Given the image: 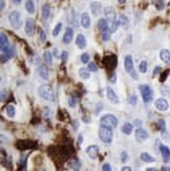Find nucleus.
<instances>
[{
    "mask_svg": "<svg viewBox=\"0 0 170 171\" xmlns=\"http://www.w3.org/2000/svg\"><path fill=\"white\" fill-rule=\"evenodd\" d=\"M111 128L104 125H100L99 127V138L103 143L105 144H110L113 142V133Z\"/></svg>",
    "mask_w": 170,
    "mask_h": 171,
    "instance_id": "f257e3e1",
    "label": "nucleus"
},
{
    "mask_svg": "<svg viewBox=\"0 0 170 171\" xmlns=\"http://www.w3.org/2000/svg\"><path fill=\"white\" fill-rule=\"evenodd\" d=\"M102 63H103L105 68L107 69V72H113L115 69V67H117V65H118V57L115 55H113V54L107 55L103 58Z\"/></svg>",
    "mask_w": 170,
    "mask_h": 171,
    "instance_id": "f03ea898",
    "label": "nucleus"
},
{
    "mask_svg": "<svg viewBox=\"0 0 170 171\" xmlns=\"http://www.w3.org/2000/svg\"><path fill=\"white\" fill-rule=\"evenodd\" d=\"M38 94H39V96L43 100H45V101H50V102H53L54 99H55L54 90H53L52 87H50V85H47V84H43V85H41L39 87Z\"/></svg>",
    "mask_w": 170,
    "mask_h": 171,
    "instance_id": "7ed1b4c3",
    "label": "nucleus"
},
{
    "mask_svg": "<svg viewBox=\"0 0 170 171\" xmlns=\"http://www.w3.org/2000/svg\"><path fill=\"white\" fill-rule=\"evenodd\" d=\"M100 124L109 127L111 129H115L119 125V120L117 119V117H115L113 114L107 113V114H104V116L101 117V119H100Z\"/></svg>",
    "mask_w": 170,
    "mask_h": 171,
    "instance_id": "20e7f679",
    "label": "nucleus"
},
{
    "mask_svg": "<svg viewBox=\"0 0 170 171\" xmlns=\"http://www.w3.org/2000/svg\"><path fill=\"white\" fill-rule=\"evenodd\" d=\"M15 147L18 150H30V149H36L38 147V144L33 140H18L15 143Z\"/></svg>",
    "mask_w": 170,
    "mask_h": 171,
    "instance_id": "39448f33",
    "label": "nucleus"
},
{
    "mask_svg": "<svg viewBox=\"0 0 170 171\" xmlns=\"http://www.w3.org/2000/svg\"><path fill=\"white\" fill-rule=\"evenodd\" d=\"M139 89L141 91V96L144 101V103H150L153 99V91L149 85L146 84H141L139 85Z\"/></svg>",
    "mask_w": 170,
    "mask_h": 171,
    "instance_id": "423d86ee",
    "label": "nucleus"
},
{
    "mask_svg": "<svg viewBox=\"0 0 170 171\" xmlns=\"http://www.w3.org/2000/svg\"><path fill=\"white\" fill-rule=\"evenodd\" d=\"M124 67L132 79H135V80L139 79V76H138L137 72L135 70V67H133V60H132V57L130 55H127L124 59Z\"/></svg>",
    "mask_w": 170,
    "mask_h": 171,
    "instance_id": "0eeeda50",
    "label": "nucleus"
},
{
    "mask_svg": "<svg viewBox=\"0 0 170 171\" xmlns=\"http://www.w3.org/2000/svg\"><path fill=\"white\" fill-rule=\"evenodd\" d=\"M8 20H10V23H11L12 26H13L15 30L20 28L22 22H21V15H20V13L18 11L11 12V14L8 16Z\"/></svg>",
    "mask_w": 170,
    "mask_h": 171,
    "instance_id": "6e6552de",
    "label": "nucleus"
},
{
    "mask_svg": "<svg viewBox=\"0 0 170 171\" xmlns=\"http://www.w3.org/2000/svg\"><path fill=\"white\" fill-rule=\"evenodd\" d=\"M135 140L139 143H143V142H145L146 140L149 139V133L145 129L141 128V127H138L137 129H135Z\"/></svg>",
    "mask_w": 170,
    "mask_h": 171,
    "instance_id": "1a4fd4ad",
    "label": "nucleus"
},
{
    "mask_svg": "<svg viewBox=\"0 0 170 171\" xmlns=\"http://www.w3.org/2000/svg\"><path fill=\"white\" fill-rule=\"evenodd\" d=\"M154 106H155V108L158 110L166 111L168 108H169V103H168L167 100L164 99V98H160V99H158L155 102H154Z\"/></svg>",
    "mask_w": 170,
    "mask_h": 171,
    "instance_id": "9d476101",
    "label": "nucleus"
},
{
    "mask_svg": "<svg viewBox=\"0 0 170 171\" xmlns=\"http://www.w3.org/2000/svg\"><path fill=\"white\" fill-rule=\"evenodd\" d=\"M104 14L106 16V19L109 21L110 23L117 21V13H115V8L111 6H107L104 10Z\"/></svg>",
    "mask_w": 170,
    "mask_h": 171,
    "instance_id": "9b49d317",
    "label": "nucleus"
},
{
    "mask_svg": "<svg viewBox=\"0 0 170 171\" xmlns=\"http://www.w3.org/2000/svg\"><path fill=\"white\" fill-rule=\"evenodd\" d=\"M106 94H107V99L109 100L110 103H113V104H118V103L120 102V101H119L118 94H115L111 87H106Z\"/></svg>",
    "mask_w": 170,
    "mask_h": 171,
    "instance_id": "f8f14e48",
    "label": "nucleus"
},
{
    "mask_svg": "<svg viewBox=\"0 0 170 171\" xmlns=\"http://www.w3.org/2000/svg\"><path fill=\"white\" fill-rule=\"evenodd\" d=\"M25 34L28 35V36H33L34 33H35V21L33 19H30L28 18L26 20V22H25Z\"/></svg>",
    "mask_w": 170,
    "mask_h": 171,
    "instance_id": "ddd939ff",
    "label": "nucleus"
},
{
    "mask_svg": "<svg viewBox=\"0 0 170 171\" xmlns=\"http://www.w3.org/2000/svg\"><path fill=\"white\" fill-rule=\"evenodd\" d=\"M86 154L89 157V159L91 160H96L98 154H99V147L96 146V145H91V146H88L86 148Z\"/></svg>",
    "mask_w": 170,
    "mask_h": 171,
    "instance_id": "4468645a",
    "label": "nucleus"
},
{
    "mask_svg": "<svg viewBox=\"0 0 170 171\" xmlns=\"http://www.w3.org/2000/svg\"><path fill=\"white\" fill-rule=\"evenodd\" d=\"M160 152L162 154L163 161L165 163H168L170 162V149L168 146H165V145H160Z\"/></svg>",
    "mask_w": 170,
    "mask_h": 171,
    "instance_id": "2eb2a0df",
    "label": "nucleus"
},
{
    "mask_svg": "<svg viewBox=\"0 0 170 171\" xmlns=\"http://www.w3.org/2000/svg\"><path fill=\"white\" fill-rule=\"evenodd\" d=\"M73 38H74V30H73V28H67L63 36V43L69 44L73 41Z\"/></svg>",
    "mask_w": 170,
    "mask_h": 171,
    "instance_id": "dca6fc26",
    "label": "nucleus"
},
{
    "mask_svg": "<svg viewBox=\"0 0 170 171\" xmlns=\"http://www.w3.org/2000/svg\"><path fill=\"white\" fill-rule=\"evenodd\" d=\"M91 20L88 13H83L81 15V25L84 28H91Z\"/></svg>",
    "mask_w": 170,
    "mask_h": 171,
    "instance_id": "f3484780",
    "label": "nucleus"
},
{
    "mask_svg": "<svg viewBox=\"0 0 170 171\" xmlns=\"http://www.w3.org/2000/svg\"><path fill=\"white\" fill-rule=\"evenodd\" d=\"M109 26H110V22L106 18H101L98 21V28H99L100 32H104V30H109Z\"/></svg>",
    "mask_w": 170,
    "mask_h": 171,
    "instance_id": "a211bd4d",
    "label": "nucleus"
},
{
    "mask_svg": "<svg viewBox=\"0 0 170 171\" xmlns=\"http://www.w3.org/2000/svg\"><path fill=\"white\" fill-rule=\"evenodd\" d=\"M8 46H10V42H8V37L4 33H1L0 34V50H1V52H3Z\"/></svg>",
    "mask_w": 170,
    "mask_h": 171,
    "instance_id": "6ab92c4d",
    "label": "nucleus"
},
{
    "mask_svg": "<svg viewBox=\"0 0 170 171\" xmlns=\"http://www.w3.org/2000/svg\"><path fill=\"white\" fill-rule=\"evenodd\" d=\"M76 44L80 50H84L86 47V39H85L84 35H82V34L78 35L77 38H76Z\"/></svg>",
    "mask_w": 170,
    "mask_h": 171,
    "instance_id": "aec40b11",
    "label": "nucleus"
},
{
    "mask_svg": "<svg viewBox=\"0 0 170 171\" xmlns=\"http://www.w3.org/2000/svg\"><path fill=\"white\" fill-rule=\"evenodd\" d=\"M91 13H93V15H95V16H98V15H100V14H101V12H102L101 3H99V2H91Z\"/></svg>",
    "mask_w": 170,
    "mask_h": 171,
    "instance_id": "412c9836",
    "label": "nucleus"
},
{
    "mask_svg": "<svg viewBox=\"0 0 170 171\" xmlns=\"http://www.w3.org/2000/svg\"><path fill=\"white\" fill-rule=\"evenodd\" d=\"M160 58L166 64H170V52L168 50H162L160 52Z\"/></svg>",
    "mask_w": 170,
    "mask_h": 171,
    "instance_id": "4be33fe9",
    "label": "nucleus"
},
{
    "mask_svg": "<svg viewBox=\"0 0 170 171\" xmlns=\"http://www.w3.org/2000/svg\"><path fill=\"white\" fill-rule=\"evenodd\" d=\"M38 72L39 74H40V77L43 79V80H47L48 78H50V74H48V69L45 65H40L38 68Z\"/></svg>",
    "mask_w": 170,
    "mask_h": 171,
    "instance_id": "5701e85b",
    "label": "nucleus"
},
{
    "mask_svg": "<svg viewBox=\"0 0 170 171\" xmlns=\"http://www.w3.org/2000/svg\"><path fill=\"white\" fill-rule=\"evenodd\" d=\"M41 14H42V18H43L44 20L48 19V17L50 16V4H47V3L43 4V6L41 8Z\"/></svg>",
    "mask_w": 170,
    "mask_h": 171,
    "instance_id": "b1692460",
    "label": "nucleus"
},
{
    "mask_svg": "<svg viewBox=\"0 0 170 171\" xmlns=\"http://www.w3.org/2000/svg\"><path fill=\"white\" fill-rule=\"evenodd\" d=\"M133 126H135V125L131 124V123H129V122L124 123V125L122 126V132L125 133L126 135L131 134L132 130H133Z\"/></svg>",
    "mask_w": 170,
    "mask_h": 171,
    "instance_id": "393cba45",
    "label": "nucleus"
},
{
    "mask_svg": "<svg viewBox=\"0 0 170 171\" xmlns=\"http://www.w3.org/2000/svg\"><path fill=\"white\" fill-rule=\"evenodd\" d=\"M141 160L143 162H145V163H153V162H155V159L153 157H151L150 154H148L147 152L141 153Z\"/></svg>",
    "mask_w": 170,
    "mask_h": 171,
    "instance_id": "a878e982",
    "label": "nucleus"
},
{
    "mask_svg": "<svg viewBox=\"0 0 170 171\" xmlns=\"http://www.w3.org/2000/svg\"><path fill=\"white\" fill-rule=\"evenodd\" d=\"M68 166L70 168L75 169V170H80L81 169V163L77 159H70V161L68 162Z\"/></svg>",
    "mask_w": 170,
    "mask_h": 171,
    "instance_id": "bb28decb",
    "label": "nucleus"
},
{
    "mask_svg": "<svg viewBox=\"0 0 170 171\" xmlns=\"http://www.w3.org/2000/svg\"><path fill=\"white\" fill-rule=\"evenodd\" d=\"M25 8H26L28 13H30V14H34L35 13V3H34L33 0H28L25 2Z\"/></svg>",
    "mask_w": 170,
    "mask_h": 171,
    "instance_id": "cd10ccee",
    "label": "nucleus"
},
{
    "mask_svg": "<svg viewBox=\"0 0 170 171\" xmlns=\"http://www.w3.org/2000/svg\"><path fill=\"white\" fill-rule=\"evenodd\" d=\"M119 21H120V24L122 25L124 28H128V26H129V19L127 18V16H125V15H121Z\"/></svg>",
    "mask_w": 170,
    "mask_h": 171,
    "instance_id": "c85d7f7f",
    "label": "nucleus"
},
{
    "mask_svg": "<svg viewBox=\"0 0 170 171\" xmlns=\"http://www.w3.org/2000/svg\"><path fill=\"white\" fill-rule=\"evenodd\" d=\"M89 70H88L87 68H80L79 69V76L82 79H84V80H86V79H89V77H91V74H89Z\"/></svg>",
    "mask_w": 170,
    "mask_h": 171,
    "instance_id": "c756f323",
    "label": "nucleus"
},
{
    "mask_svg": "<svg viewBox=\"0 0 170 171\" xmlns=\"http://www.w3.org/2000/svg\"><path fill=\"white\" fill-rule=\"evenodd\" d=\"M6 114L10 118H14L16 114V109H15L14 105H8L6 106Z\"/></svg>",
    "mask_w": 170,
    "mask_h": 171,
    "instance_id": "7c9ffc66",
    "label": "nucleus"
},
{
    "mask_svg": "<svg viewBox=\"0 0 170 171\" xmlns=\"http://www.w3.org/2000/svg\"><path fill=\"white\" fill-rule=\"evenodd\" d=\"M111 35H113V33L110 32V30H104V32H101V37H102V40L103 41H109L110 38H111Z\"/></svg>",
    "mask_w": 170,
    "mask_h": 171,
    "instance_id": "2f4dec72",
    "label": "nucleus"
},
{
    "mask_svg": "<svg viewBox=\"0 0 170 171\" xmlns=\"http://www.w3.org/2000/svg\"><path fill=\"white\" fill-rule=\"evenodd\" d=\"M43 60L46 62L47 64H52L53 63V56H52V52L46 50V52H44L43 54Z\"/></svg>",
    "mask_w": 170,
    "mask_h": 171,
    "instance_id": "473e14b6",
    "label": "nucleus"
},
{
    "mask_svg": "<svg viewBox=\"0 0 170 171\" xmlns=\"http://www.w3.org/2000/svg\"><path fill=\"white\" fill-rule=\"evenodd\" d=\"M77 103H78L77 96H75V94H71L70 97L68 98V105L70 106V107H76Z\"/></svg>",
    "mask_w": 170,
    "mask_h": 171,
    "instance_id": "72a5a7b5",
    "label": "nucleus"
},
{
    "mask_svg": "<svg viewBox=\"0 0 170 171\" xmlns=\"http://www.w3.org/2000/svg\"><path fill=\"white\" fill-rule=\"evenodd\" d=\"M4 52V54H6V55L8 56L10 59L13 58V57H14V55H15L14 47H12V46H8V48H6V50H3V52Z\"/></svg>",
    "mask_w": 170,
    "mask_h": 171,
    "instance_id": "f704fd0d",
    "label": "nucleus"
},
{
    "mask_svg": "<svg viewBox=\"0 0 170 171\" xmlns=\"http://www.w3.org/2000/svg\"><path fill=\"white\" fill-rule=\"evenodd\" d=\"M147 68H148V66H147V62L146 61H142L140 63V65H139V70H140V72H142V74H146L147 72Z\"/></svg>",
    "mask_w": 170,
    "mask_h": 171,
    "instance_id": "c9c22d12",
    "label": "nucleus"
},
{
    "mask_svg": "<svg viewBox=\"0 0 170 171\" xmlns=\"http://www.w3.org/2000/svg\"><path fill=\"white\" fill-rule=\"evenodd\" d=\"M119 25H121V24H120V21H118V20H117V21H115V22L110 23V26H109L110 32H111V33H115V30H118Z\"/></svg>",
    "mask_w": 170,
    "mask_h": 171,
    "instance_id": "e433bc0d",
    "label": "nucleus"
},
{
    "mask_svg": "<svg viewBox=\"0 0 170 171\" xmlns=\"http://www.w3.org/2000/svg\"><path fill=\"white\" fill-rule=\"evenodd\" d=\"M61 28H62V23L59 22V23H58V24L55 26L54 30H53V36H54V37H57L58 35H59V33H60Z\"/></svg>",
    "mask_w": 170,
    "mask_h": 171,
    "instance_id": "4c0bfd02",
    "label": "nucleus"
},
{
    "mask_svg": "<svg viewBox=\"0 0 170 171\" xmlns=\"http://www.w3.org/2000/svg\"><path fill=\"white\" fill-rule=\"evenodd\" d=\"M87 69L89 70V72H96L97 70H98V66H97V64L95 63V62H88Z\"/></svg>",
    "mask_w": 170,
    "mask_h": 171,
    "instance_id": "58836bf2",
    "label": "nucleus"
},
{
    "mask_svg": "<svg viewBox=\"0 0 170 171\" xmlns=\"http://www.w3.org/2000/svg\"><path fill=\"white\" fill-rule=\"evenodd\" d=\"M170 74V69H166L165 72H163L162 74H161V77H160V82L164 83L165 81H166V79H167L168 74Z\"/></svg>",
    "mask_w": 170,
    "mask_h": 171,
    "instance_id": "ea45409f",
    "label": "nucleus"
},
{
    "mask_svg": "<svg viewBox=\"0 0 170 171\" xmlns=\"http://www.w3.org/2000/svg\"><path fill=\"white\" fill-rule=\"evenodd\" d=\"M158 128H159L161 131L166 129V122L163 119H160L159 121H158Z\"/></svg>",
    "mask_w": 170,
    "mask_h": 171,
    "instance_id": "a19ab883",
    "label": "nucleus"
},
{
    "mask_svg": "<svg viewBox=\"0 0 170 171\" xmlns=\"http://www.w3.org/2000/svg\"><path fill=\"white\" fill-rule=\"evenodd\" d=\"M89 58H91V57H89V55H88L87 52H84V54L81 55V62L84 64L88 63V62H89Z\"/></svg>",
    "mask_w": 170,
    "mask_h": 171,
    "instance_id": "79ce46f5",
    "label": "nucleus"
},
{
    "mask_svg": "<svg viewBox=\"0 0 170 171\" xmlns=\"http://www.w3.org/2000/svg\"><path fill=\"white\" fill-rule=\"evenodd\" d=\"M39 37H40V41L41 42L46 41V34L42 28H39Z\"/></svg>",
    "mask_w": 170,
    "mask_h": 171,
    "instance_id": "37998d69",
    "label": "nucleus"
},
{
    "mask_svg": "<svg viewBox=\"0 0 170 171\" xmlns=\"http://www.w3.org/2000/svg\"><path fill=\"white\" fill-rule=\"evenodd\" d=\"M138 102V97L135 96V94H132V96H130L129 97V100H128V103L130 105H132V106H135V104H137Z\"/></svg>",
    "mask_w": 170,
    "mask_h": 171,
    "instance_id": "c03bdc74",
    "label": "nucleus"
},
{
    "mask_svg": "<svg viewBox=\"0 0 170 171\" xmlns=\"http://www.w3.org/2000/svg\"><path fill=\"white\" fill-rule=\"evenodd\" d=\"M64 113H65V111L62 110V109H59V110H58V120H60V121H64V120H65Z\"/></svg>",
    "mask_w": 170,
    "mask_h": 171,
    "instance_id": "a18cd8bd",
    "label": "nucleus"
},
{
    "mask_svg": "<svg viewBox=\"0 0 170 171\" xmlns=\"http://www.w3.org/2000/svg\"><path fill=\"white\" fill-rule=\"evenodd\" d=\"M60 58H61V60L63 61L64 63H65L66 61H67V59H68V52H62V54H61V56H60Z\"/></svg>",
    "mask_w": 170,
    "mask_h": 171,
    "instance_id": "49530a36",
    "label": "nucleus"
},
{
    "mask_svg": "<svg viewBox=\"0 0 170 171\" xmlns=\"http://www.w3.org/2000/svg\"><path fill=\"white\" fill-rule=\"evenodd\" d=\"M127 160H128V154L126 151H123L121 153V161H122V163H125Z\"/></svg>",
    "mask_w": 170,
    "mask_h": 171,
    "instance_id": "de8ad7c7",
    "label": "nucleus"
},
{
    "mask_svg": "<svg viewBox=\"0 0 170 171\" xmlns=\"http://www.w3.org/2000/svg\"><path fill=\"white\" fill-rule=\"evenodd\" d=\"M162 138L164 139V140H166V141H168V142L170 141V135H169V133L166 131V129L162 131Z\"/></svg>",
    "mask_w": 170,
    "mask_h": 171,
    "instance_id": "09e8293b",
    "label": "nucleus"
},
{
    "mask_svg": "<svg viewBox=\"0 0 170 171\" xmlns=\"http://www.w3.org/2000/svg\"><path fill=\"white\" fill-rule=\"evenodd\" d=\"M156 8H158V10H160V11H162L163 8H164V2H163L162 0H159V1H158V2H156Z\"/></svg>",
    "mask_w": 170,
    "mask_h": 171,
    "instance_id": "8fccbe9b",
    "label": "nucleus"
},
{
    "mask_svg": "<svg viewBox=\"0 0 170 171\" xmlns=\"http://www.w3.org/2000/svg\"><path fill=\"white\" fill-rule=\"evenodd\" d=\"M109 81L111 83H115V81H117V76H115V72H110Z\"/></svg>",
    "mask_w": 170,
    "mask_h": 171,
    "instance_id": "3c124183",
    "label": "nucleus"
},
{
    "mask_svg": "<svg viewBox=\"0 0 170 171\" xmlns=\"http://www.w3.org/2000/svg\"><path fill=\"white\" fill-rule=\"evenodd\" d=\"M8 56L6 55V54H4V52H1V63H4V62H8Z\"/></svg>",
    "mask_w": 170,
    "mask_h": 171,
    "instance_id": "603ef678",
    "label": "nucleus"
},
{
    "mask_svg": "<svg viewBox=\"0 0 170 171\" xmlns=\"http://www.w3.org/2000/svg\"><path fill=\"white\" fill-rule=\"evenodd\" d=\"M102 170L103 171H110L111 170V167H110V165L109 164H104V165H103V167H102Z\"/></svg>",
    "mask_w": 170,
    "mask_h": 171,
    "instance_id": "864d4df0",
    "label": "nucleus"
},
{
    "mask_svg": "<svg viewBox=\"0 0 170 171\" xmlns=\"http://www.w3.org/2000/svg\"><path fill=\"white\" fill-rule=\"evenodd\" d=\"M6 89H2L1 90V101H6Z\"/></svg>",
    "mask_w": 170,
    "mask_h": 171,
    "instance_id": "5fc2aeb1",
    "label": "nucleus"
},
{
    "mask_svg": "<svg viewBox=\"0 0 170 171\" xmlns=\"http://www.w3.org/2000/svg\"><path fill=\"white\" fill-rule=\"evenodd\" d=\"M73 128H74L75 131H77L78 128H79V122H78V121H74V122H73Z\"/></svg>",
    "mask_w": 170,
    "mask_h": 171,
    "instance_id": "6e6d98bb",
    "label": "nucleus"
},
{
    "mask_svg": "<svg viewBox=\"0 0 170 171\" xmlns=\"http://www.w3.org/2000/svg\"><path fill=\"white\" fill-rule=\"evenodd\" d=\"M143 124V122L141 121V120H135V122H133V125L137 127H141Z\"/></svg>",
    "mask_w": 170,
    "mask_h": 171,
    "instance_id": "4d7b16f0",
    "label": "nucleus"
},
{
    "mask_svg": "<svg viewBox=\"0 0 170 171\" xmlns=\"http://www.w3.org/2000/svg\"><path fill=\"white\" fill-rule=\"evenodd\" d=\"M83 134H79V137H78V145H81V144L83 143Z\"/></svg>",
    "mask_w": 170,
    "mask_h": 171,
    "instance_id": "13d9d810",
    "label": "nucleus"
},
{
    "mask_svg": "<svg viewBox=\"0 0 170 171\" xmlns=\"http://www.w3.org/2000/svg\"><path fill=\"white\" fill-rule=\"evenodd\" d=\"M160 72H161V67H160V66H156L155 68H154V70H153V76H156V74H159Z\"/></svg>",
    "mask_w": 170,
    "mask_h": 171,
    "instance_id": "bf43d9fd",
    "label": "nucleus"
},
{
    "mask_svg": "<svg viewBox=\"0 0 170 171\" xmlns=\"http://www.w3.org/2000/svg\"><path fill=\"white\" fill-rule=\"evenodd\" d=\"M121 170L122 171H131V167H129V166H124V167H122Z\"/></svg>",
    "mask_w": 170,
    "mask_h": 171,
    "instance_id": "052dcab7",
    "label": "nucleus"
},
{
    "mask_svg": "<svg viewBox=\"0 0 170 171\" xmlns=\"http://www.w3.org/2000/svg\"><path fill=\"white\" fill-rule=\"evenodd\" d=\"M4 8H6V3H4V0H1V11H3L4 10Z\"/></svg>",
    "mask_w": 170,
    "mask_h": 171,
    "instance_id": "680f3d73",
    "label": "nucleus"
},
{
    "mask_svg": "<svg viewBox=\"0 0 170 171\" xmlns=\"http://www.w3.org/2000/svg\"><path fill=\"white\" fill-rule=\"evenodd\" d=\"M54 55H55L57 58H59V50H58V48H55V50H54Z\"/></svg>",
    "mask_w": 170,
    "mask_h": 171,
    "instance_id": "e2e57ef3",
    "label": "nucleus"
},
{
    "mask_svg": "<svg viewBox=\"0 0 170 171\" xmlns=\"http://www.w3.org/2000/svg\"><path fill=\"white\" fill-rule=\"evenodd\" d=\"M12 1H13L15 4H20V3H21V0H12Z\"/></svg>",
    "mask_w": 170,
    "mask_h": 171,
    "instance_id": "0e129e2a",
    "label": "nucleus"
},
{
    "mask_svg": "<svg viewBox=\"0 0 170 171\" xmlns=\"http://www.w3.org/2000/svg\"><path fill=\"white\" fill-rule=\"evenodd\" d=\"M162 170H168V171H170V168H168V167H163Z\"/></svg>",
    "mask_w": 170,
    "mask_h": 171,
    "instance_id": "69168bd1",
    "label": "nucleus"
},
{
    "mask_svg": "<svg viewBox=\"0 0 170 171\" xmlns=\"http://www.w3.org/2000/svg\"><path fill=\"white\" fill-rule=\"evenodd\" d=\"M119 1V3H125L126 2V0H118Z\"/></svg>",
    "mask_w": 170,
    "mask_h": 171,
    "instance_id": "338daca9",
    "label": "nucleus"
},
{
    "mask_svg": "<svg viewBox=\"0 0 170 171\" xmlns=\"http://www.w3.org/2000/svg\"><path fill=\"white\" fill-rule=\"evenodd\" d=\"M146 170H147V171H154L155 169H153V168H147Z\"/></svg>",
    "mask_w": 170,
    "mask_h": 171,
    "instance_id": "774afa93",
    "label": "nucleus"
}]
</instances>
